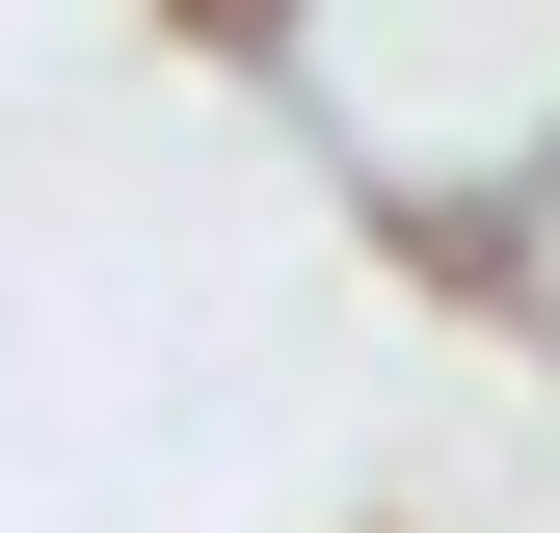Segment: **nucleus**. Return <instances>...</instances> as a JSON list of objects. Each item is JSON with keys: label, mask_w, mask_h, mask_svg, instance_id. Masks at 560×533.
Instances as JSON below:
<instances>
[{"label": "nucleus", "mask_w": 560, "mask_h": 533, "mask_svg": "<svg viewBox=\"0 0 560 533\" xmlns=\"http://www.w3.org/2000/svg\"><path fill=\"white\" fill-rule=\"evenodd\" d=\"M241 54H267V107H294L428 266H480L560 187V0H267Z\"/></svg>", "instance_id": "1"}, {"label": "nucleus", "mask_w": 560, "mask_h": 533, "mask_svg": "<svg viewBox=\"0 0 560 533\" xmlns=\"http://www.w3.org/2000/svg\"><path fill=\"white\" fill-rule=\"evenodd\" d=\"M187 27H267V0H187Z\"/></svg>", "instance_id": "2"}]
</instances>
